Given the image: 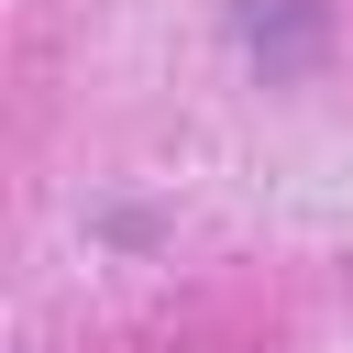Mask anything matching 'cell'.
<instances>
[{"label":"cell","mask_w":353,"mask_h":353,"mask_svg":"<svg viewBox=\"0 0 353 353\" xmlns=\"http://www.w3.org/2000/svg\"><path fill=\"white\" fill-rule=\"evenodd\" d=\"M232 33H243V55L265 77H309L320 44H331V11L320 0H232Z\"/></svg>","instance_id":"cell-1"}]
</instances>
